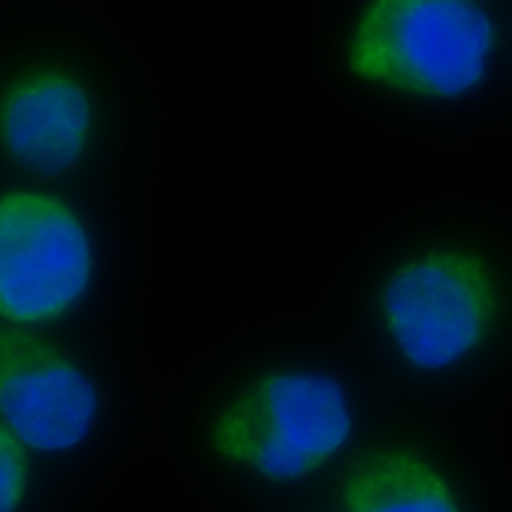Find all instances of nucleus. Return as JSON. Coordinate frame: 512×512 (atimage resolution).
I'll return each instance as SVG.
<instances>
[{"label":"nucleus","instance_id":"6e6552de","mask_svg":"<svg viewBox=\"0 0 512 512\" xmlns=\"http://www.w3.org/2000/svg\"><path fill=\"white\" fill-rule=\"evenodd\" d=\"M27 445L0 422V512H15L27 489Z\"/></svg>","mask_w":512,"mask_h":512},{"label":"nucleus","instance_id":"0eeeda50","mask_svg":"<svg viewBox=\"0 0 512 512\" xmlns=\"http://www.w3.org/2000/svg\"><path fill=\"white\" fill-rule=\"evenodd\" d=\"M346 512H463L451 483L413 451L363 457L343 486Z\"/></svg>","mask_w":512,"mask_h":512},{"label":"nucleus","instance_id":"423d86ee","mask_svg":"<svg viewBox=\"0 0 512 512\" xmlns=\"http://www.w3.org/2000/svg\"><path fill=\"white\" fill-rule=\"evenodd\" d=\"M91 97L65 71H30L0 94V147L36 173H65L91 138Z\"/></svg>","mask_w":512,"mask_h":512},{"label":"nucleus","instance_id":"20e7f679","mask_svg":"<svg viewBox=\"0 0 512 512\" xmlns=\"http://www.w3.org/2000/svg\"><path fill=\"white\" fill-rule=\"evenodd\" d=\"M91 281V243L79 217L56 197H0V316L18 325L68 314Z\"/></svg>","mask_w":512,"mask_h":512},{"label":"nucleus","instance_id":"f03ea898","mask_svg":"<svg viewBox=\"0 0 512 512\" xmlns=\"http://www.w3.org/2000/svg\"><path fill=\"white\" fill-rule=\"evenodd\" d=\"M352 436V410L334 378L270 372L235 395L211 428L223 460L270 480H299L322 469Z\"/></svg>","mask_w":512,"mask_h":512},{"label":"nucleus","instance_id":"39448f33","mask_svg":"<svg viewBox=\"0 0 512 512\" xmlns=\"http://www.w3.org/2000/svg\"><path fill=\"white\" fill-rule=\"evenodd\" d=\"M0 416L27 448L68 451L97 416L85 372L27 328H0Z\"/></svg>","mask_w":512,"mask_h":512},{"label":"nucleus","instance_id":"7ed1b4c3","mask_svg":"<svg viewBox=\"0 0 512 512\" xmlns=\"http://www.w3.org/2000/svg\"><path fill=\"white\" fill-rule=\"evenodd\" d=\"M384 325L416 369H445L472 355L498 314L489 264L466 249H436L395 270L381 293Z\"/></svg>","mask_w":512,"mask_h":512},{"label":"nucleus","instance_id":"f257e3e1","mask_svg":"<svg viewBox=\"0 0 512 512\" xmlns=\"http://www.w3.org/2000/svg\"><path fill=\"white\" fill-rule=\"evenodd\" d=\"M495 21L469 0H375L349 44L352 74L410 97L454 100L486 77Z\"/></svg>","mask_w":512,"mask_h":512}]
</instances>
